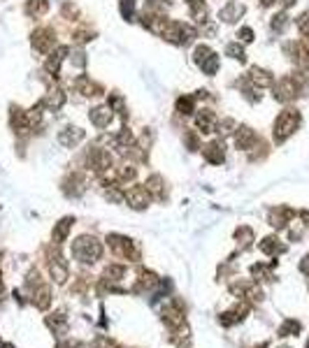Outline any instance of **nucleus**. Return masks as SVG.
<instances>
[{"label": "nucleus", "instance_id": "f257e3e1", "mask_svg": "<svg viewBox=\"0 0 309 348\" xmlns=\"http://www.w3.org/2000/svg\"><path fill=\"white\" fill-rule=\"evenodd\" d=\"M72 253H75V258L84 260V262H91V260L100 258V244H98L96 239H88V237H84V239L75 241Z\"/></svg>", "mask_w": 309, "mask_h": 348}, {"label": "nucleus", "instance_id": "f03ea898", "mask_svg": "<svg viewBox=\"0 0 309 348\" xmlns=\"http://www.w3.org/2000/svg\"><path fill=\"white\" fill-rule=\"evenodd\" d=\"M295 125H298V114L295 112H283L279 116V121L274 125V135H277V139H283L286 135H291L295 130Z\"/></svg>", "mask_w": 309, "mask_h": 348}, {"label": "nucleus", "instance_id": "7ed1b4c3", "mask_svg": "<svg viewBox=\"0 0 309 348\" xmlns=\"http://www.w3.org/2000/svg\"><path fill=\"white\" fill-rule=\"evenodd\" d=\"M128 200H130L132 202V207H135V209H142V207L147 205V202H149V195H147V188H132L130 193H128Z\"/></svg>", "mask_w": 309, "mask_h": 348}, {"label": "nucleus", "instance_id": "20e7f679", "mask_svg": "<svg viewBox=\"0 0 309 348\" xmlns=\"http://www.w3.org/2000/svg\"><path fill=\"white\" fill-rule=\"evenodd\" d=\"M112 109L107 107H100V109H93V114H91V118H93V123L98 125V128H105L107 123H109V118H112V114H109Z\"/></svg>", "mask_w": 309, "mask_h": 348}, {"label": "nucleus", "instance_id": "39448f33", "mask_svg": "<svg viewBox=\"0 0 309 348\" xmlns=\"http://www.w3.org/2000/svg\"><path fill=\"white\" fill-rule=\"evenodd\" d=\"M254 142V133L249 130V128H242L237 133V146L239 149H249V144Z\"/></svg>", "mask_w": 309, "mask_h": 348}, {"label": "nucleus", "instance_id": "423d86ee", "mask_svg": "<svg viewBox=\"0 0 309 348\" xmlns=\"http://www.w3.org/2000/svg\"><path fill=\"white\" fill-rule=\"evenodd\" d=\"M70 225H72L70 218L61 221V225H58V228H56V232H53V239H56V241H63V237H65V234H68V230H70Z\"/></svg>", "mask_w": 309, "mask_h": 348}]
</instances>
